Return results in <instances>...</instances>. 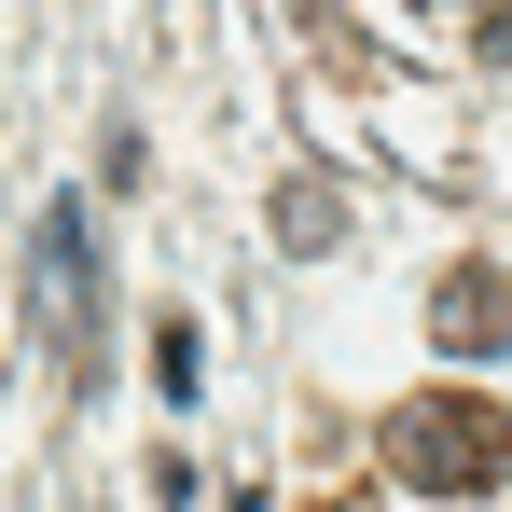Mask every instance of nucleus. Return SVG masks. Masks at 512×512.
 I'll use <instances>...</instances> for the list:
<instances>
[{"instance_id":"nucleus-2","label":"nucleus","mask_w":512,"mask_h":512,"mask_svg":"<svg viewBox=\"0 0 512 512\" xmlns=\"http://www.w3.org/2000/svg\"><path fill=\"white\" fill-rule=\"evenodd\" d=\"M28 319H42V346H56V360H84V346H97V222H84V194H56V208H42V250H28Z\"/></svg>"},{"instance_id":"nucleus-3","label":"nucleus","mask_w":512,"mask_h":512,"mask_svg":"<svg viewBox=\"0 0 512 512\" xmlns=\"http://www.w3.org/2000/svg\"><path fill=\"white\" fill-rule=\"evenodd\" d=\"M429 333L457 346V360H485V346H512V277H499V263H457V277L429 291Z\"/></svg>"},{"instance_id":"nucleus-1","label":"nucleus","mask_w":512,"mask_h":512,"mask_svg":"<svg viewBox=\"0 0 512 512\" xmlns=\"http://www.w3.org/2000/svg\"><path fill=\"white\" fill-rule=\"evenodd\" d=\"M388 471H402L416 499H499L512 485V416L485 388H416V402L388 416Z\"/></svg>"},{"instance_id":"nucleus-5","label":"nucleus","mask_w":512,"mask_h":512,"mask_svg":"<svg viewBox=\"0 0 512 512\" xmlns=\"http://www.w3.org/2000/svg\"><path fill=\"white\" fill-rule=\"evenodd\" d=\"M194 374H208V346H194V319H153V388H167V402H194Z\"/></svg>"},{"instance_id":"nucleus-4","label":"nucleus","mask_w":512,"mask_h":512,"mask_svg":"<svg viewBox=\"0 0 512 512\" xmlns=\"http://www.w3.org/2000/svg\"><path fill=\"white\" fill-rule=\"evenodd\" d=\"M277 236H291V250H333V236H346L333 180H291V194H277Z\"/></svg>"},{"instance_id":"nucleus-6","label":"nucleus","mask_w":512,"mask_h":512,"mask_svg":"<svg viewBox=\"0 0 512 512\" xmlns=\"http://www.w3.org/2000/svg\"><path fill=\"white\" fill-rule=\"evenodd\" d=\"M485 56H499V70H512V14H485Z\"/></svg>"}]
</instances>
